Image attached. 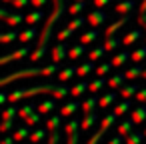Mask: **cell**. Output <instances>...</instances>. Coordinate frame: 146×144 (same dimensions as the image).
<instances>
[{
	"instance_id": "obj_38",
	"label": "cell",
	"mask_w": 146,
	"mask_h": 144,
	"mask_svg": "<svg viewBox=\"0 0 146 144\" xmlns=\"http://www.w3.org/2000/svg\"><path fill=\"white\" fill-rule=\"evenodd\" d=\"M24 18H26V16H22V14H16V12H12V14H10V16L6 18V22H8L10 26H18L20 22H24Z\"/></svg>"
},
{
	"instance_id": "obj_60",
	"label": "cell",
	"mask_w": 146,
	"mask_h": 144,
	"mask_svg": "<svg viewBox=\"0 0 146 144\" xmlns=\"http://www.w3.org/2000/svg\"><path fill=\"white\" fill-rule=\"evenodd\" d=\"M2 2H12V0H2Z\"/></svg>"
},
{
	"instance_id": "obj_1",
	"label": "cell",
	"mask_w": 146,
	"mask_h": 144,
	"mask_svg": "<svg viewBox=\"0 0 146 144\" xmlns=\"http://www.w3.org/2000/svg\"><path fill=\"white\" fill-rule=\"evenodd\" d=\"M52 12L48 14V20L44 22V28H42V32H40V38H38V46L34 48V52L30 54V60L32 62H38L42 56H44V52H46V44H48V40H50V32H52V26L56 24V20L64 14V0H52Z\"/></svg>"
},
{
	"instance_id": "obj_37",
	"label": "cell",
	"mask_w": 146,
	"mask_h": 144,
	"mask_svg": "<svg viewBox=\"0 0 146 144\" xmlns=\"http://www.w3.org/2000/svg\"><path fill=\"white\" fill-rule=\"evenodd\" d=\"M82 10H84V2H82V0H76V2L68 8V14H70V16H76V14H80Z\"/></svg>"
},
{
	"instance_id": "obj_16",
	"label": "cell",
	"mask_w": 146,
	"mask_h": 144,
	"mask_svg": "<svg viewBox=\"0 0 146 144\" xmlns=\"http://www.w3.org/2000/svg\"><path fill=\"white\" fill-rule=\"evenodd\" d=\"M114 100H116V94H114V92H104V94L100 96V100H98V106H100V108H108Z\"/></svg>"
},
{
	"instance_id": "obj_41",
	"label": "cell",
	"mask_w": 146,
	"mask_h": 144,
	"mask_svg": "<svg viewBox=\"0 0 146 144\" xmlns=\"http://www.w3.org/2000/svg\"><path fill=\"white\" fill-rule=\"evenodd\" d=\"M58 126H60V116H50V118L46 120V128H48L50 132L58 130Z\"/></svg>"
},
{
	"instance_id": "obj_28",
	"label": "cell",
	"mask_w": 146,
	"mask_h": 144,
	"mask_svg": "<svg viewBox=\"0 0 146 144\" xmlns=\"http://www.w3.org/2000/svg\"><path fill=\"white\" fill-rule=\"evenodd\" d=\"M128 110H130V100H126V98H124L120 104H116V108H114V114H116V116H124Z\"/></svg>"
},
{
	"instance_id": "obj_52",
	"label": "cell",
	"mask_w": 146,
	"mask_h": 144,
	"mask_svg": "<svg viewBox=\"0 0 146 144\" xmlns=\"http://www.w3.org/2000/svg\"><path fill=\"white\" fill-rule=\"evenodd\" d=\"M92 4H94L96 8H102V6H106V4H110V0H92Z\"/></svg>"
},
{
	"instance_id": "obj_5",
	"label": "cell",
	"mask_w": 146,
	"mask_h": 144,
	"mask_svg": "<svg viewBox=\"0 0 146 144\" xmlns=\"http://www.w3.org/2000/svg\"><path fill=\"white\" fill-rule=\"evenodd\" d=\"M24 56H28V46H22V48H18V50H14V52H10V54H4V56H2V64H8V62H12V60H20V58H24Z\"/></svg>"
},
{
	"instance_id": "obj_18",
	"label": "cell",
	"mask_w": 146,
	"mask_h": 144,
	"mask_svg": "<svg viewBox=\"0 0 146 144\" xmlns=\"http://www.w3.org/2000/svg\"><path fill=\"white\" fill-rule=\"evenodd\" d=\"M132 8H134V0H122L120 4H116V8H114V10H116L118 14H128Z\"/></svg>"
},
{
	"instance_id": "obj_55",
	"label": "cell",
	"mask_w": 146,
	"mask_h": 144,
	"mask_svg": "<svg viewBox=\"0 0 146 144\" xmlns=\"http://www.w3.org/2000/svg\"><path fill=\"white\" fill-rule=\"evenodd\" d=\"M8 16H10V12H8L6 8H2V10H0V18H2V20H6Z\"/></svg>"
},
{
	"instance_id": "obj_56",
	"label": "cell",
	"mask_w": 146,
	"mask_h": 144,
	"mask_svg": "<svg viewBox=\"0 0 146 144\" xmlns=\"http://www.w3.org/2000/svg\"><path fill=\"white\" fill-rule=\"evenodd\" d=\"M6 102H8V94L2 92V94H0V104H6Z\"/></svg>"
},
{
	"instance_id": "obj_50",
	"label": "cell",
	"mask_w": 146,
	"mask_h": 144,
	"mask_svg": "<svg viewBox=\"0 0 146 144\" xmlns=\"http://www.w3.org/2000/svg\"><path fill=\"white\" fill-rule=\"evenodd\" d=\"M58 140H60V136H58V132L54 130V132H50V138H48V144H58Z\"/></svg>"
},
{
	"instance_id": "obj_59",
	"label": "cell",
	"mask_w": 146,
	"mask_h": 144,
	"mask_svg": "<svg viewBox=\"0 0 146 144\" xmlns=\"http://www.w3.org/2000/svg\"><path fill=\"white\" fill-rule=\"evenodd\" d=\"M142 78H146V68H142Z\"/></svg>"
},
{
	"instance_id": "obj_31",
	"label": "cell",
	"mask_w": 146,
	"mask_h": 144,
	"mask_svg": "<svg viewBox=\"0 0 146 144\" xmlns=\"http://www.w3.org/2000/svg\"><path fill=\"white\" fill-rule=\"evenodd\" d=\"M138 92V88L136 86H132V84H128V86H122L120 88V96L122 98H126V100H130V96H134Z\"/></svg>"
},
{
	"instance_id": "obj_48",
	"label": "cell",
	"mask_w": 146,
	"mask_h": 144,
	"mask_svg": "<svg viewBox=\"0 0 146 144\" xmlns=\"http://www.w3.org/2000/svg\"><path fill=\"white\" fill-rule=\"evenodd\" d=\"M66 144H78V130H74V132L68 134V142Z\"/></svg>"
},
{
	"instance_id": "obj_47",
	"label": "cell",
	"mask_w": 146,
	"mask_h": 144,
	"mask_svg": "<svg viewBox=\"0 0 146 144\" xmlns=\"http://www.w3.org/2000/svg\"><path fill=\"white\" fill-rule=\"evenodd\" d=\"M14 8H24V6H28L30 4V0H12V2H10Z\"/></svg>"
},
{
	"instance_id": "obj_46",
	"label": "cell",
	"mask_w": 146,
	"mask_h": 144,
	"mask_svg": "<svg viewBox=\"0 0 146 144\" xmlns=\"http://www.w3.org/2000/svg\"><path fill=\"white\" fill-rule=\"evenodd\" d=\"M82 24H84V18H72L68 26H70L72 30H78V28H82Z\"/></svg>"
},
{
	"instance_id": "obj_22",
	"label": "cell",
	"mask_w": 146,
	"mask_h": 144,
	"mask_svg": "<svg viewBox=\"0 0 146 144\" xmlns=\"http://www.w3.org/2000/svg\"><path fill=\"white\" fill-rule=\"evenodd\" d=\"M144 58H146V46H140V48H136V50L130 54V60H132L134 64H140Z\"/></svg>"
},
{
	"instance_id": "obj_54",
	"label": "cell",
	"mask_w": 146,
	"mask_h": 144,
	"mask_svg": "<svg viewBox=\"0 0 146 144\" xmlns=\"http://www.w3.org/2000/svg\"><path fill=\"white\" fill-rule=\"evenodd\" d=\"M138 24L144 28V36H146V14H140L138 16Z\"/></svg>"
},
{
	"instance_id": "obj_45",
	"label": "cell",
	"mask_w": 146,
	"mask_h": 144,
	"mask_svg": "<svg viewBox=\"0 0 146 144\" xmlns=\"http://www.w3.org/2000/svg\"><path fill=\"white\" fill-rule=\"evenodd\" d=\"M30 114H34V106H32V104H26V106H22V108L18 110V116H20V118H28Z\"/></svg>"
},
{
	"instance_id": "obj_58",
	"label": "cell",
	"mask_w": 146,
	"mask_h": 144,
	"mask_svg": "<svg viewBox=\"0 0 146 144\" xmlns=\"http://www.w3.org/2000/svg\"><path fill=\"white\" fill-rule=\"evenodd\" d=\"M108 144H122V140H120V138H118V136H116V138H112V140H110V142H108Z\"/></svg>"
},
{
	"instance_id": "obj_42",
	"label": "cell",
	"mask_w": 146,
	"mask_h": 144,
	"mask_svg": "<svg viewBox=\"0 0 146 144\" xmlns=\"http://www.w3.org/2000/svg\"><path fill=\"white\" fill-rule=\"evenodd\" d=\"M18 36H20L18 32H12V30H10V32H2V34H0V40H2L4 44H8V42H12V40H16Z\"/></svg>"
},
{
	"instance_id": "obj_36",
	"label": "cell",
	"mask_w": 146,
	"mask_h": 144,
	"mask_svg": "<svg viewBox=\"0 0 146 144\" xmlns=\"http://www.w3.org/2000/svg\"><path fill=\"white\" fill-rule=\"evenodd\" d=\"M120 44H122V40H116V38L112 36V38H106V42H104V48H106V52H112V50H116Z\"/></svg>"
},
{
	"instance_id": "obj_6",
	"label": "cell",
	"mask_w": 146,
	"mask_h": 144,
	"mask_svg": "<svg viewBox=\"0 0 146 144\" xmlns=\"http://www.w3.org/2000/svg\"><path fill=\"white\" fill-rule=\"evenodd\" d=\"M104 20H106V14H104L102 10H94V12H90V14H88V18H86V22H88L92 28H98Z\"/></svg>"
},
{
	"instance_id": "obj_26",
	"label": "cell",
	"mask_w": 146,
	"mask_h": 144,
	"mask_svg": "<svg viewBox=\"0 0 146 144\" xmlns=\"http://www.w3.org/2000/svg\"><path fill=\"white\" fill-rule=\"evenodd\" d=\"M74 74H76V68H74V66H68V68H64V70L58 72V80H60V82H66V80H70Z\"/></svg>"
},
{
	"instance_id": "obj_63",
	"label": "cell",
	"mask_w": 146,
	"mask_h": 144,
	"mask_svg": "<svg viewBox=\"0 0 146 144\" xmlns=\"http://www.w3.org/2000/svg\"><path fill=\"white\" fill-rule=\"evenodd\" d=\"M30 144H32V142H30Z\"/></svg>"
},
{
	"instance_id": "obj_39",
	"label": "cell",
	"mask_w": 146,
	"mask_h": 144,
	"mask_svg": "<svg viewBox=\"0 0 146 144\" xmlns=\"http://www.w3.org/2000/svg\"><path fill=\"white\" fill-rule=\"evenodd\" d=\"M128 58H130V56H128V52H120V54H116L110 62H112V66H122Z\"/></svg>"
},
{
	"instance_id": "obj_49",
	"label": "cell",
	"mask_w": 146,
	"mask_h": 144,
	"mask_svg": "<svg viewBox=\"0 0 146 144\" xmlns=\"http://www.w3.org/2000/svg\"><path fill=\"white\" fill-rule=\"evenodd\" d=\"M136 98H138V102H146V88H138Z\"/></svg>"
},
{
	"instance_id": "obj_19",
	"label": "cell",
	"mask_w": 146,
	"mask_h": 144,
	"mask_svg": "<svg viewBox=\"0 0 146 144\" xmlns=\"http://www.w3.org/2000/svg\"><path fill=\"white\" fill-rule=\"evenodd\" d=\"M124 80H126V76L124 74H114L112 78H108V86L114 90V88H122L124 86Z\"/></svg>"
},
{
	"instance_id": "obj_10",
	"label": "cell",
	"mask_w": 146,
	"mask_h": 144,
	"mask_svg": "<svg viewBox=\"0 0 146 144\" xmlns=\"http://www.w3.org/2000/svg\"><path fill=\"white\" fill-rule=\"evenodd\" d=\"M94 124H96V110L84 114V118H82V122H80V128H82V130H90Z\"/></svg>"
},
{
	"instance_id": "obj_25",
	"label": "cell",
	"mask_w": 146,
	"mask_h": 144,
	"mask_svg": "<svg viewBox=\"0 0 146 144\" xmlns=\"http://www.w3.org/2000/svg\"><path fill=\"white\" fill-rule=\"evenodd\" d=\"M56 100V98H54ZM54 100H44V102H40L38 104V112L40 114H48V112H52L54 108H56V102Z\"/></svg>"
},
{
	"instance_id": "obj_30",
	"label": "cell",
	"mask_w": 146,
	"mask_h": 144,
	"mask_svg": "<svg viewBox=\"0 0 146 144\" xmlns=\"http://www.w3.org/2000/svg\"><path fill=\"white\" fill-rule=\"evenodd\" d=\"M96 38H98V32L92 28V30H88V32H84V34L80 36V42H82V44H90V42H94Z\"/></svg>"
},
{
	"instance_id": "obj_34",
	"label": "cell",
	"mask_w": 146,
	"mask_h": 144,
	"mask_svg": "<svg viewBox=\"0 0 146 144\" xmlns=\"http://www.w3.org/2000/svg\"><path fill=\"white\" fill-rule=\"evenodd\" d=\"M104 52H106L104 46H100V48H92V50L88 52V60H92V62H94V60H100V58L104 56Z\"/></svg>"
},
{
	"instance_id": "obj_13",
	"label": "cell",
	"mask_w": 146,
	"mask_h": 144,
	"mask_svg": "<svg viewBox=\"0 0 146 144\" xmlns=\"http://www.w3.org/2000/svg\"><path fill=\"white\" fill-rule=\"evenodd\" d=\"M142 30H132V32H128V34H124V38H122V44L124 46H130V44H134L138 38H142Z\"/></svg>"
},
{
	"instance_id": "obj_43",
	"label": "cell",
	"mask_w": 146,
	"mask_h": 144,
	"mask_svg": "<svg viewBox=\"0 0 146 144\" xmlns=\"http://www.w3.org/2000/svg\"><path fill=\"white\" fill-rule=\"evenodd\" d=\"M72 32H74V30H72L70 26H66V28H62V30L58 32V36H56V38H58V42H64V40H68V38L72 36Z\"/></svg>"
},
{
	"instance_id": "obj_3",
	"label": "cell",
	"mask_w": 146,
	"mask_h": 144,
	"mask_svg": "<svg viewBox=\"0 0 146 144\" xmlns=\"http://www.w3.org/2000/svg\"><path fill=\"white\" fill-rule=\"evenodd\" d=\"M54 72H58V64H48V66H36V68H22V70H16L8 76H4L0 80V84L6 86L14 80H20V78H32V76H52Z\"/></svg>"
},
{
	"instance_id": "obj_53",
	"label": "cell",
	"mask_w": 146,
	"mask_h": 144,
	"mask_svg": "<svg viewBox=\"0 0 146 144\" xmlns=\"http://www.w3.org/2000/svg\"><path fill=\"white\" fill-rule=\"evenodd\" d=\"M12 128V120H2V128H0V130H2V132H8Z\"/></svg>"
},
{
	"instance_id": "obj_2",
	"label": "cell",
	"mask_w": 146,
	"mask_h": 144,
	"mask_svg": "<svg viewBox=\"0 0 146 144\" xmlns=\"http://www.w3.org/2000/svg\"><path fill=\"white\" fill-rule=\"evenodd\" d=\"M36 94H50L52 98L60 100V98L68 96L70 90L64 86V82H62V84H38V86H32V88H22V90L10 92V94H8V102H14V104H16L18 100L28 98V96H36Z\"/></svg>"
},
{
	"instance_id": "obj_9",
	"label": "cell",
	"mask_w": 146,
	"mask_h": 144,
	"mask_svg": "<svg viewBox=\"0 0 146 144\" xmlns=\"http://www.w3.org/2000/svg\"><path fill=\"white\" fill-rule=\"evenodd\" d=\"M130 118L134 120V124H142L146 120V106H136L132 112H130Z\"/></svg>"
},
{
	"instance_id": "obj_35",
	"label": "cell",
	"mask_w": 146,
	"mask_h": 144,
	"mask_svg": "<svg viewBox=\"0 0 146 144\" xmlns=\"http://www.w3.org/2000/svg\"><path fill=\"white\" fill-rule=\"evenodd\" d=\"M124 76H126V80H134V78L142 76V68H140V66H132V68H128V70L124 72Z\"/></svg>"
},
{
	"instance_id": "obj_21",
	"label": "cell",
	"mask_w": 146,
	"mask_h": 144,
	"mask_svg": "<svg viewBox=\"0 0 146 144\" xmlns=\"http://www.w3.org/2000/svg\"><path fill=\"white\" fill-rule=\"evenodd\" d=\"M12 136H14V140H16V142H22V140H26V138H30V126L26 124V126H22V128H18V130H16V132H14Z\"/></svg>"
},
{
	"instance_id": "obj_23",
	"label": "cell",
	"mask_w": 146,
	"mask_h": 144,
	"mask_svg": "<svg viewBox=\"0 0 146 144\" xmlns=\"http://www.w3.org/2000/svg\"><path fill=\"white\" fill-rule=\"evenodd\" d=\"M42 16H44V14H42L40 10H32L30 14H26L24 22H26V24H30V26H34L36 22H40V20H42Z\"/></svg>"
},
{
	"instance_id": "obj_40",
	"label": "cell",
	"mask_w": 146,
	"mask_h": 144,
	"mask_svg": "<svg viewBox=\"0 0 146 144\" xmlns=\"http://www.w3.org/2000/svg\"><path fill=\"white\" fill-rule=\"evenodd\" d=\"M110 68H112V62H102V64H98V66H96V76H106V74L110 72Z\"/></svg>"
},
{
	"instance_id": "obj_61",
	"label": "cell",
	"mask_w": 146,
	"mask_h": 144,
	"mask_svg": "<svg viewBox=\"0 0 146 144\" xmlns=\"http://www.w3.org/2000/svg\"><path fill=\"white\" fill-rule=\"evenodd\" d=\"M144 136H146V128H144Z\"/></svg>"
},
{
	"instance_id": "obj_24",
	"label": "cell",
	"mask_w": 146,
	"mask_h": 144,
	"mask_svg": "<svg viewBox=\"0 0 146 144\" xmlns=\"http://www.w3.org/2000/svg\"><path fill=\"white\" fill-rule=\"evenodd\" d=\"M34 36H36V30H34V26H32V28L22 30V32H20V36H18V40H20V42H24V44H28L30 40H34Z\"/></svg>"
},
{
	"instance_id": "obj_7",
	"label": "cell",
	"mask_w": 146,
	"mask_h": 144,
	"mask_svg": "<svg viewBox=\"0 0 146 144\" xmlns=\"http://www.w3.org/2000/svg\"><path fill=\"white\" fill-rule=\"evenodd\" d=\"M126 22H128V14H126V16H122L120 20H114V22H112V24H110V26L104 30V36H106V38H112V36L116 34V30H120V28H122Z\"/></svg>"
},
{
	"instance_id": "obj_29",
	"label": "cell",
	"mask_w": 146,
	"mask_h": 144,
	"mask_svg": "<svg viewBox=\"0 0 146 144\" xmlns=\"http://www.w3.org/2000/svg\"><path fill=\"white\" fill-rule=\"evenodd\" d=\"M16 114H18V108H16V104L12 102L10 106H6V108H4L2 118H4V120H14V116H16Z\"/></svg>"
},
{
	"instance_id": "obj_33",
	"label": "cell",
	"mask_w": 146,
	"mask_h": 144,
	"mask_svg": "<svg viewBox=\"0 0 146 144\" xmlns=\"http://www.w3.org/2000/svg\"><path fill=\"white\" fill-rule=\"evenodd\" d=\"M44 136H46V130L44 128H36L34 132H30V142L32 144H38L40 140H44Z\"/></svg>"
},
{
	"instance_id": "obj_51",
	"label": "cell",
	"mask_w": 146,
	"mask_h": 144,
	"mask_svg": "<svg viewBox=\"0 0 146 144\" xmlns=\"http://www.w3.org/2000/svg\"><path fill=\"white\" fill-rule=\"evenodd\" d=\"M46 2H48V0H30V4H32L34 8H42Z\"/></svg>"
},
{
	"instance_id": "obj_14",
	"label": "cell",
	"mask_w": 146,
	"mask_h": 144,
	"mask_svg": "<svg viewBox=\"0 0 146 144\" xmlns=\"http://www.w3.org/2000/svg\"><path fill=\"white\" fill-rule=\"evenodd\" d=\"M84 50H86V48H84L82 42H80V44H74V46L68 48V58H70V60H76V58H80V56L84 54Z\"/></svg>"
},
{
	"instance_id": "obj_62",
	"label": "cell",
	"mask_w": 146,
	"mask_h": 144,
	"mask_svg": "<svg viewBox=\"0 0 146 144\" xmlns=\"http://www.w3.org/2000/svg\"><path fill=\"white\" fill-rule=\"evenodd\" d=\"M82 2H84V0H82Z\"/></svg>"
},
{
	"instance_id": "obj_57",
	"label": "cell",
	"mask_w": 146,
	"mask_h": 144,
	"mask_svg": "<svg viewBox=\"0 0 146 144\" xmlns=\"http://www.w3.org/2000/svg\"><path fill=\"white\" fill-rule=\"evenodd\" d=\"M140 14H146V0H142V4H140Z\"/></svg>"
},
{
	"instance_id": "obj_11",
	"label": "cell",
	"mask_w": 146,
	"mask_h": 144,
	"mask_svg": "<svg viewBox=\"0 0 146 144\" xmlns=\"http://www.w3.org/2000/svg\"><path fill=\"white\" fill-rule=\"evenodd\" d=\"M106 84H108V80H104V76H98L96 80L88 82V90H90L92 94H96V92H100V90H102Z\"/></svg>"
},
{
	"instance_id": "obj_4",
	"label": "cell",
	"mask_w": 146,
	"mask_h": 144,
	"mask_svg": "<svg viewBox=\"0 0 146 144\" xmlns=\"http://www.w3.org/2000/svg\"><path fill=\"white\" fill-rule=\"evenodd\" d=\"M114 122H116V114H114V112H112V114H106V116L102 118V124H100V128H98V132L90 136V140H88V144H98V142H100V138H102V136L106 134V130H108V128H110V126H112Z\"/></svg>"
},
{
	"instance_id": "obj_12",
	"label": "cell",
	"mask_w": 146,
	"mask_h": 144,
	"mask_svg": "<svg viewBox=\"0 0 146 144\" xmlns=\"http://www.w3.org/2000/svg\"><path fill=\"white\" fill-rule=\"evenodd\" d=\"M118 136H126V134H130L132 130H134V120L130 118V120H122L120 124H118Z\"/></svg>"
},
{
	"instance_id": "obj_44",
	"label": "cell",
	"mask_w": 146,
	"mask_h": 144,
	"mask_svg": "<svg viewBox=\"0 0 146 144\" xmlns=\"http://www.w3.org/2000/svg\"><path fill=\"white\" fill-rule=\"evenodd\" d=\"M40 116H42L40 112H34V114H30L28 118H24V122H26L28 126H38V124H40Z\"/></svg>"
},
{
	"instance_id": "obj_32",
	"label": "cell",
	"mask_w": 146,
	"mask_h": 144,
	"mask_svg": "<svg viewBox=\"0 0 146 144\" xmlns=\"http://www.w3.org/2000/svg\"><path fill=\"white\" fill-rule=\"evenodd\" d=\"M94 108H96V96H88V98L82 102V110H84V114H86V112H94Z\"/></svg>"
},
{
	"instance_id": "obj_15",
	"label": "cell",
	"mask_w": 146,
	"mask_h": 144,
	"mask_svg": "<svg viewBox=\"0 0 146 144\" xmlns=\"http://www.w3.org/2000/svg\"><path fill=\"white\" fill-rule=\"evenodd\" d=\"M92 70H94V62L88 60V62H84V64H80V66L76 68V74H78L80 78H84V76H88Z\"/></svg>"
},
{
	"instance_id": "obj_20",
	"label": "cell",
	"mask_w": 146,
	"mask_h": 144,
	"mask_svg": "<svg viewBox=\"0 0 146 144\" xmlns=\"http://www.w3.org/2000/svg\"><path fill=\"white\" fill-rule=\"evenodd\" d=\"M78 108H80L78 102H68V104H64V106L60 108V116H72Z\"/></svg>"
},
{
	"instance_id": "obj_17",
	"label": "cell",
	"mask_w": 146,
	"mask_h": 144,
	"mask_svg": "<svg viewBox=\"0 0 146 144\" xmlns=\"http://www.w3.org/2000/svg\"><path fill=\"white\" fill-rule=\"evenodd\" d=\"M142 138H144V132H134V130H132L130 134L124 136V144H140Z\"/></svg>"
},
{
	"instance_id": "obj_27",
	"label": "cell",
	"mask_w": 146,
	"mask_h": 144,
	"mask_svg": "<svg viewBox=\"0 0 146 144\" xmlns=\"http://www.w3.org/2000/svg\"><path fill=\"white\" fill-rule=\"evenodd\" d=\"M86 90H88V84H86V82H78L76 86L70 88V96H74V98H76V96H82Z\"/></svg>"
},
{
	"instance_id": "obj_8",
	"label": "cell",
	"mask_w": 146,
	"mask_h": 144,
	"mask_svg": "<svg viewBox=\"0 0 146 144\" xmlns=\"http://www.w3.org/2000/svg\"><path fill=\"white\" fill-rule=\"evenodd\" d=\"M64 56H68V48L62 42H58L52 48V62H60V60H64Z\"/></svg>"
}]
</instances>
